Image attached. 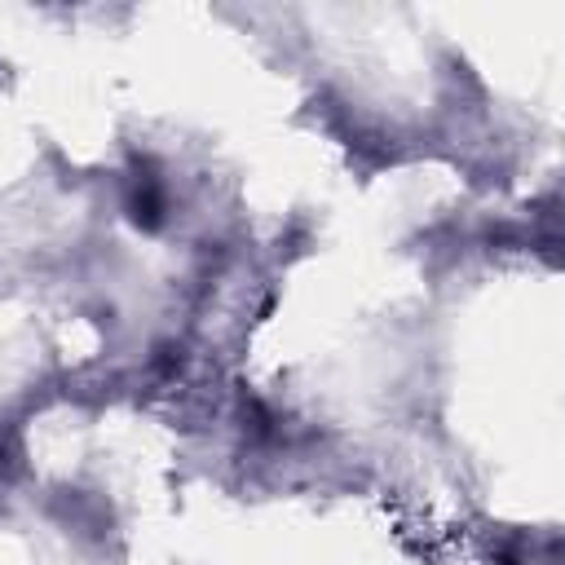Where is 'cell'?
<instances>
[{"mask_svg": "<svg viewBox=\"0 0 565 565\" xmlns=\"http://www.w3.org/2000/svg\"><path fill=\"white\" fill-rule=\"evenodd\" d=\"M132 216H137L146 230L163 221V190H159L154 177H141V181L132 185Z\"/></svg>", "mask_w": 565, "mask_h": 565, "instance_id": "obj_1", "label": "cell"}]
</instances>
